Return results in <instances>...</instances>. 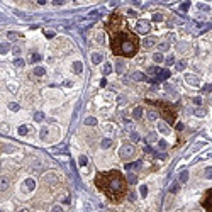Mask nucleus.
I'll use <instances>...</instances> for the list:
<instances>
[{
	"instance_id": "f257e3e1",
	"label": "nucleus",
	"mask_w": 212,
	"mask_h": 212,
	"mask_svg": "<svg viewBox=\"0 0 212 212\" xmlns=\"http://www.w3.org/2000/svg\"><path fill=\"white\" fill-rule=\"evenodd\" d=\"M95 185L114 202L122 200L124 195L127 193V183H126L124 176L119 172H116V170L105 172V173H98L95 176Z\"/></svg>"
},
{
	"instance_id": "f03ea898",
	"label": "nucleus",
	"mask_w": 212,
	"mask_h": 212,
	"mask_svg": "<svg viewBox=\"0 0 212 212\" xmlns=\"http://www.w3.org/2000/svg\"><path fill=\"white\" fill-rule=\"evenodd\" d=\"M112 41H110V46H112V51L117 56H126V58H131L137 53V48H139V41L134 34H131V31H127L126 27L122 29H112Z\"/></svg>"
},
{
	"instance_id": "7ed1b4c3",
	"label": "nucleus",
	"mask_w": 212,
	"mask_h": 212,
	"mask_svg": "<svg viewBox=\"0 0 212 212\" xmlns=\"http://www.w3.org/2000/svg\"><path fill=\"white\" fill-rule=\"evenodd\" d=\"M154 105H158L160 109H161V116L166 119V122H170V124H173L175 119H176V112H175V109H172V105H168V104H163V102H153Z\"/></svg>"
},
{
	"instance_id": "20e7f679",
	"label": "nucleus",
	"mask_w": 212,
	"mask_h": 212,
	"mask_svg": "<svg viewBox=\"0 0 212 212\" xmlns=\"http://www.w3.org/2000/svg\"><path fill=\"white\" fill-rule=\"evenodd\" d=\"M119 156H120V160L129 161V160H133L136 156V148L133 144H124V146L119 149Z\"/></svg>"
},
{
	"instance_id": "39448f33",
	"label": "nucleus",
	"mask_w": 212,
	"mask_h": 212,
	"mask_svg": "<svg viewBox=\"0 0 212 212\" xmlns=\"http://www.w3.org/2000/svg\"><path fill=\"white\" fill-rule=\"evenodd\" d=\"M136 31H137L139 34H148V32L151 31V22H149V20H137Z\"/></svg>"
},
{
	"instance_id": "423d86ee",
	"label": "nucleus",
	"mask_w": 212,
	"mask_h": 212,
	"mask_svg": "<svg viewBox=\"0 0 212 212\" xmlns=\"http://www.w3.org/2000/svg\"><path fill=\"white\" fill-rule=\"evenodd\" d=\"M202 205L205 207L207 212H212V190H207L205 197L202 199Z\"/></svg>"
},
{
	"instance_id": "0eeeda50",
	"label": "nucleus",
	"mask_w": 212,
	"mask_h": 212,
	"mask_svg": "<svg viewBox=\"0 0 212 212\" xmlns=\"http://www.w3.org/2000/svg\"><path fill=\"white\" fill-rule=\"evenodd\" d=\"M185 81L188 83V85H192V87H199L200 85V78L199 77H195V75H185Z\"/></svg>"
},
{
	"instance_id": "6e6552de",
	"label": "nucleus",
	"mask_w": 212,
	"mask_h": 212,
	"mask_svg": "<svg viewBox=\"0 0 212 212\" xmlns=\"http://www.w3.org/2000/svg\"><path fill=\"white\" fill-rule=\"evenodd\" d=\"M156 42H158V39L153 38V36H149V38H146L143 41V46H144V49H151V48H154Z\"/></svg>"
},
{
	"instance_id": "1a4fd4ad",
	"label": "nucleus",
	"mask_w": 212,
	"mask_h": 212,
	"mask_svg": "<svg viewBox=\"0 0 212 212\" xmlns=\"http://www.w3.org/2000/svg\"><path fill=\"white\" fill-rule=\"evenodd\" d=\"M56 178H58V176H56L55 173H46L42 180H44L46 185H55V183H56Z\"/></svg>"
},
{
	"instance_id": "9d476101",
	"label": "nucleus",
	"mask_w": 212,
	"mask_h": 212,
	"mask_svg": "<svg viewBox=\"0 0 212 212\" xmlns=\"http://www.w3.org/2000/svg\"><path fill=\"white\" fill-rule=\"evenodd\" d=\"M9 185H10V178L9 176H0V192H3V190H7L9 188Z\"/></svg>"
},
{
	"instance_id": "9b49d317",
	"label": "nucleus",
	"mask_w": 212,
	"mask_h": 212,
	"mask_svg": "<svg viewBox=\"0 0 212 212\" xmlns=\"http://www.w3.org/2000/svg\"><path fill=\"white\" fill-rule=\"evenodd\" d=\"M176 49H178V53H180V55L190 53V44H188V42H180V44L176 46Z\"/></svg>"
},
{
	"instance_id": "f8f14e48",
	"label": "nucleus",
	"mask_w": 212,
	"mask_h": 212,
	"mask_svg": "<svg viewBox=\"0 0 212 212\" xmlns=\"http://www.w3.org/2000/svg\"><path fill=\"white\" fill-rule=\"evenodd\" d=\"M90 59H92L94 65H100V63L104 61V55H100V53H92V55H90Z\"/></svg>"
},
{
	"instance_id": "ddd939ff",
	"label": "nucleus",
	"mask_w": 212,
	"mask_h": 212,
	"mask_svg": "<svg viewBox=\"0 0 212 212\" xmlns=\"http://www.w3.org/2000/svg\"><path fill=\"white\" fill-rule=\"evenodd\" d=\"M158 131H160L161 134H165V136L170 134V127H168L165 122H158Z\"/></svg>"
},
{
	"instance_id": "4468645a",
	"label": "nucleus",
	"mask_w": 212,
	"mask_h": 212,
	"mask_svg": "<svg viewBox=\"0 0 212 212\" xmlns=\"http://www.w3.org/2000/svg\"><path fill=\"white\" fill-rule=\"evenodd\" d=\"M110 146H112V139L105 137V139L100 141V148H102V149H107V148H110Z\"/></svg>"
},
{
	"instance_id": "2eb2a0df",
	"label": "nucleus",
	"mask_w": 212,
	"mask_h": 212,
	"mask_svg": "<svg viewBox=\"0 0 212 212\" xmlns=\"http://www.w3.org/2000/svg\"><path fill=\"white\" fill-rule=\"evenodd\" d=\"M143 112H144L143 107L137 105V107H134V110H133V117H134V119H141V117H143Z\"/></svg>"
},
{
	"instance_id": "dca6fc26",
	"label": "nucleus",
	"mask_w": 212,
	"mask_h": 212,
	"mask_svg": "<svg viewBox=\"0 0 212 212\" xmlns=\"http://www.w3.org/2000/svg\"><path fill=\"white\" fill-rule=\"evenodd\" d=\"M124 68H126L124 61H122L120 58H117V63H116V70H117V73H122V71H124Z\"/></svg>"
},
{
	"instance_id": "f3484780",
	"label": "nucleus",
	"mask_w": 212,
	"mask_h": 212,
	"mask_svg": "<svg viewBox=\"0 0 212 212\" xmlns=\"http://www.w3.org/2000/svg\"><path fill=\"white\" fill-rule=\"evenodd\" d=\"M153 61H154V63H163V61H165L163 53H160V51H158V53H154V55H153Z\"/></svg>"
},
{
	"instance_id": "a211bd4d",
	"label": "nucleus",
	"mask_w": 212,
	"mask_h": 212,
	"mask_svg": "<svg viewBox=\"0 0 212 212\" xmlns=\"http://www.w3.org/2000/svg\"><path fill=\"white\" fill-rule=\"evenodd\" d=\"M148 73L158 78V77H160V73H161V70H160V68H156V66H151V68H148Z\"/></svg>"
},
{
	"instance_id": "6ab92c4d",
	"label": "nucleus",
	"mask_w": 212,
	"mask_h": 212,
	"mask_svg": "<svg viewBox=\"0 0 212 212\" xmlns=\"http://www.w3.org/2000/svg\"><path fill=\"white\" fill-rule=\"evenodd\" d=\"M81 70H83L81 61H75V63H73V71H75V73H81Z\"/></svg>"
},
{
	"instance_id": "aec40b11",
	"label": "nucleus",
	"mask_w": 212,
	"mask_h": 212,
	"mask_svg": "<svg viewBox=\"0 0 212 212\" xmlns=\"http://www.w3.org/2000/svg\"><path fill=\"white\" fill-rule=\"evenodd\" d=\"M131 78H133L134 81H141V80H144V75H143L141 71H134V73L131 75Z\"/></svg>"
},
{
	"instance_id": "412c9836",
	"label": "nucleus",
	"mask_w": 212,
	"mask_h": 212,
	"mask_svg": "<svg viewBox=\"0 0 212 212\" xmlns=\"http://www.w3.org/2000/svg\"><path fill=\"white\" fill-rule=\"evenodd\" d=\"M19 38H20L19 32H12V31L7 32V39H9V41H15V39H19Z\"/></svg>"
},
{
	"instance_id": "4be33fe9",
	"label": "nucleus",
	"mask_w": 212,
	"mask_h": 212,
	"mask_svg": "<svg viewBox=\"0 0 212 212\" xmlns=\"http://www.w3.org/2000/svg\"><path fill=\"white\" fill-rule=\"evenodd\" d=\"M126 168L131 172V170H139L141 168V163L139 161H136V163H129V165H126Z\"/></svg>"
},
{
	"instance_id": "5701e85b",
	"label": "nucleus",
	"mask_w": 212,
	"mask_h": 212,
	"mask_svg": "<svg viewBox=\"0 0 212 212\" xmlns=\"http://www.w3.org/2000/svg\"><path fill=\"white\" fill-rule=\"evenodd\" d=\"M146 141H148V143H156V141H158V134H156V133H149V134L146 136Z\"/></svg>"
},
{
	"instance_id": "b1692460",
	"label": "nucleus",
	"mask_w": 212,
	"mask_h": 212,
	"mask_svg": "<svg viewBox=\"0 0 212 212\" xmlns=\"http://www.w3.org/2000/svg\"><path fill=\"white\" fill-rule=\"evenodd\" d=\"M109 73H112V65L110 63H104V75H109Z\"/></svg>"
},
{
	"instance_id": "393cba45",
	"label": "nucleus",
	"mask_w": 212,
	"mask_h": 212,
	"mask_svg": "<svg viewBox=\"0 0 212 212\" xmlns=\"http://www.w3.org/2000/svg\"><path fill=\"white\" fill-rule=\"evenodd\" d=\"M26 187H27V190H34V187H36L34 180H32V178H27V180H26Z\"/></svg>"
},
{
	"instance_id": "a878e982",
	"label": "nucleus",
	"mask_w": 212,
	"mask_h": 212,
	"mask_svg": "<svg viewBox=\"0 0 212 212\" xmlns=\"http://www.w3.org/2000/svg\"><path fill=\"white\" fill-rule=\"evenodd\" d=\"M168 77H170V71H168V70H161V73H160V77L156 78V80H166Z\"/></svg>"
},
{
	"instance_id": "bb28decb",
	"label": "nucleus",
	"mask_w": 212,
	"mask_h": 212,
	"mask_svg": "<svg viewBox=\"0 0 212 212\" xmlns=\"http://www.w3.org/2000/svg\"><path fill=\"white\" fill-rule=\"evenodd\" d=\"M204 176L207 180H212V166H205V172H204Z\"/></svg>"
},
{
	"instance_id": "cd10ccee",
	"label": "nucleus",
	"mask_w": 212,
	"mask_h": 212,
	"mask_svg": "<svg viewBox=\"0 0 212 212\" xmlns=\"http://www.w3.org/2000/svg\"><path fill=\"white\" fill-rule=\"evenodd\" d=\"M95 124H97L95 117H87V119H85V126H95Z\"/></svg>"
},
{
	"instance_id": "c85d7f7f",
	"label": "nucleus",
	"mask_w": 212,
	"mask_h": 212,
	"mask_svg": "<svg viewBox=\"0 0 212 212\" xmlns=\"http://www.w3.org/2000/svg\"><path fill=\"white\" fill-rule=\"evenodd\" d=\"M185 68H187V61H178V63H176V70H178V71H183Z\"/></svg>"
},
{
	"instance_id": "c756f323",
	"label": "nucleus",
	"mask_w": 212,
	"mask_h": 212,
	"mask_svg": "<svg viewBox=\"0 0 212 212\" xmlns=\"http://www.w3.org/2000/svg\"><path fill=\"white\" fill-rule=\"evenodd\" d=\"M127 182H129L131 185H134L136 182H137V178H136V175H134V173H131V172H129V175H127Z\"/></svg>"
},
{
	"instance_id": "7c9ffc66",
	"label": "nucleus",
	"mask_w": 212,
	"mask_h": 212,
	"mask_svg": "<svg viewBox=\"0 0 212 212\" xmlns=\"http://www.w3.org/2000/svg\"><path fill=\"white\" fill-rule=\"evenodd\" d=\"M39 59H41V56H39L38 53H31V56H29V61H31V63H36Z\"/></svg>"
},
{
	"instance_id": "2f4dec72",
	"label": "nucleus",
	"mask_w": 212,
	"mask_h": 212,
	"mask_svg": "<svg viewBox=\"0 0 212 212\" xmlns=\"http://www.w3.org/2000/svg\"><path fill=\"white\" fill-rule=\"evenodd\" d=\"M165 63H166V66H173L175 63V56H168V58H165Z\"/></svg>"
},
{
	"instance_id": "473e14b6",
	"label": "nucleus",
	"mask_w": 212,
	"mask_h": 212,
	"mask_svg": "<svg viewBox=\"0 0 212 212\" xmlns=\"http://www.w3.org/2000/svg\"><path fill=\"white\" fill-rule=\"evenodd\" d=\"M187 178H188V172H182V173H180V180H178V182H180V183H185V182H187Z\"/></svg>"
},
{
	"instance_id": "72a5a7b5",
	"label": "nucleus",
	"mask_w": 212,
	"mask_h": 212,
	"mask_svg": "<svg viewBox=\"0 0 212 212\" xmlns=\"http://www.w3.org/2000/svg\"><path fill=\"white\" fill-rule=\"evenodd\" d=\"M148 119H149V120H156V119H158L156 110H148Z\"/></svg>"
},
{
	"instance_id": "f704fd0d",
	"label": "nucleus",
	"mask_w": 212,
	"mask_h": 212,
	"mask_svg": "<svg viewBox=\"0 0 212 212\" xmlns=\"http://www.w3.org/2000/svg\"><path fill=\"white\" fill-rule=\"evenodd\" d=\"M32 71H34V75H38V77H42L46 70H44V68H41V66H38V68H34Z\"/></svg>"
},
{
	"instance_id": "c9c22d12",
	"label": "nucleus",
	"mask_w": 212,
	"mask_h": 212,
	"mask_svg": "<svg viewBox=\"0 0 212 212\" xmlns=\"http://www.w3.org/2000/svg\"><path fill=\"white\" fill-rule=\"evenodd\" d=\"M168 48H170V44H168V42H161V44H160V53L168 51Z\"/></svg>"
},
{
	"instance_id": "e433bc0d",
	"label": "nucleus",
	"mask_w": 212,
	"mask_h": 212,
	"mask_svg": "<svg viewBox=\"0 0 212 212\" xmlns=\"http://www.w3.org/2000/svg\"><path fill=\"white\" fill-rule=\"evenodd\" d=\"M139 192H141V197H146L148 195V187L146 185H141L139 187Z\"/></svg>"
},
{
	"instance_id": "4c0bfd02",
	"label": "nucleus",
	"mask_w": 212,
	"mask_h": 212,
	"mask_svg": "<svg viewBox=\"0 0 212 212\" xmlns=\"http://www.w3.org/2000/svg\"><path fill=\"white\" fill-rule=\"evenodd\" d=\"M178 188H180V183H173V185L170 187V193H176Z\"/></svg>"
},
{
	"instance_id": "58836bf2",
	"label": "nucleus",
	"mask_w": 212,
	"mask_h": 212,
	"mask_svg": "<svg viewBox=\"0 0 212 212\" xmlns=\"http://www.w3.org/2000/svg\"><path fill=\"white\" fill-rule=\"evenodd\" d=\"M14 65H15V66H19V68H22V66L26 65V61H24V59H20V58H17L15 61H14Z\"/></svg>"
},
{
	"instance_id": "ea45409f",
	"label": "nucleus",
	"mask_w": 212,
	"mask_h": 212,
	"mask_svg": "<svg viewBox=\"0 0 212 212\" xmlns=\"http://www.w3.org/2000/svg\"><path fill=\"white\" fill-rule=\"evenodd\" d=\"M12 53H14L15 56H19L20 53H22V49H20V46H14V48H12Z\"/></svg>"
},
{
	"instance_id": "a19ab883",
	"label": "nucleus",
	"mask_w": 212,
	"mask_h": 212,
	"mask_svg": "<svg viewBox=\"0 0 212 212\" xmlns=\"http://www.w3.org/2000/svg\"><path fill=\"white\" fill-rule=\"evenodd\" d=\"M34 119H36L38 122H41V120L44 119V114H42V112H36V114H34Z\"/></svg>"
},
{
	"instance_id": "79ce46f5",
	"label": "nucleus",
	"mask_w": 212,
	"mask_h": 212,
	"mask_svg": "<svg viewBox=\"0 0 212 212\" xmlns=\"http://www.w3.org/2000/svg\"><path fill=\"white\" fill-rule=\"evenodd\" d=\"M9 109H10V110H19V104L10 102V104H9Z\"/></svg>"
},
{
	"instance_id": "37998d69",
	"label": "nucleus",
	"mask_w": 212,
	"mask_h": 212,
	"mask_svg": "<svg viewBox=\"0 0 212 212\" xmlns=\"http://www.w3.org/2000/svg\"><path fill=\"white\" fill-rule=\"evenodd\" d=\"M7 51H9V44H0V53L5 55Z\"/></svg>"
},
{
	"instance_id": "c03bdc74",
	"label": "nucleus",
	"mask_w": 212,
	"mask_h": 212,
	"mask_svg": "<svg viewBox=\"0 0 212 212\" xmlns=\"http://www.w3.org/2000/svg\"><path fill=\"white\" fill-rule=\"evenodd\" d=\"M95 39H97L98 44H104V34H102V32H98V34L95 36Z\"/></svg>"
},
{
	"instance_id": "a18cd8bd",
	"label": "nucleus",
	"mask_w": 212,
	"mask_h": 212,
	"mask_svg": "<svg viewBox=\"0 0 212 212\" xmlns=\"http://www.w3.org/2000/svg\"><path fill=\"white\" fill-rule=\"evenodd\" d=\"M153 20H154V22H161V20H163V15H161V14H154Z\"/></svg>"
},
{
	"instance_id": "49530a36",
	"label": "nucleus",
	"mask_w": 212,
	"mask_h": 212,
	"mask_svg": "<svg viewBox=\"0 0 212 212\" xmlns=\"http://www.w3.org/2000/svg\"><path fill=\"white\" fill-rule=\"evenodd\" d=\"M195 116H197V117H204V116H205V110H202V109H197V110H195Z\"/></svg>"
},
{
	"instance_id": "de8ad7c7",
	"label": "nucleus",
	"mask_w": 212,
	"mask_h": 212,
	"mask_svg": "<svg viewBox=\"0 0 212 212\" xmlns=\"http://www.w3.org/2000/svg\"><path fill=\"white\" fill-rule=\"evenodd\" d=\"M48 137V127H42V131H41V139H46Z\"/></svg>"
},
{
	"instance_id": "09e8293b",
	"label": "nucleus",
	"mask_w": 212,
	"mask_h": 212,
	"mask_svg": "<svg viewBox=\"0 0 212 212\" xmlns=\"http://www.w3.org/2000/svg\"><path fill=\"white\" fill-rule=\"evenodd\" d=\"M19 134H20V136L27 134V127H26V126H20V127H19Z\"/></svg>"
},
{
	"instance_id": "8fccbe9b",
	"label": "nucleus",
	"mask_w": 212,
	"mask_h": 212,
	"mask_svg": "<svg viewBox=\"0 0 212 212\" xmlns=\"http://www.w3.org/2000/svg\"><path fill=\"white\" fill-rule=\"evenodd\" d=\"M131 139H133V141H139V134H137V133H131Z\"/></svg>"
},
{
	"instance_id": "3c124183",
	"label": "nucleus",
	"mask_w": 212,
	"mask_h": 212,
	"mask_svg": "<svg viewBox=\"0 0 212 212\" xmlns=\"http://www.w3.org/2000/svg\"><path fill=\"white\" fill-rule=\"evenodd\" d=\"M51 212H63V207H61V205H55V207L51 209Z\"/></svg>"
},
{
	"instance_id": "603ef678",
	"label": "nucleus",
	"mask_w": 212,
	"mask_h": 212,
	"mask_svg": "<svg viewBox=\"0 0 212 212\" xmlns=\"http://www.w3.org/2000/svg\"><path fill=\"white\" fill-rule=\"evenodd\" d=\"M87 165V158L85 156H80V166H85Z\"/></svg>"
},
{
	"instance_id": "864d4df0",
	"label": "nucleus",
	"mask_w": 212,
	"mask_h": 212,
	"mask_svg": "<svg viewBox=\"0 0 212 212\" xmlns=\"http://www.w3.org/2000/svg\"><path fill=\"white\" fill-rule=\"evenodd\" d=\"M44 34H46L48 38H53V36H55V31H49V29H48V31H44Z\"/></svg>"
},
{
	"instance_id": "5fc2aeb1",
	"label": "nucleus",
	"mask_w": 212,
	"mask_h": 212,
	"mask_svg": "<svg viewBox=\"0 0 212 212\" xmlns=\"http://www.w3.org/2000/svg\"><path fill=\"white\" fill-rule=\"evenodd\" d=\"M193 104H195V105H200V104H202V98H200V97H195V98H193Z\"/></svg>"
},
{
	"instance_id": "6e6d98bb",
	"label": "nucleus",
	"mask_w": 212,
	"mask_h": 212,
	"mask_svg": "<svg viewBox=\"0 0 212 212\" xmlns=\"http://www.w3.org/2000/svg\"><path fill=\"white\" fill-rule=\"evenodd\" d=\"M158 146H160L161 149H165V148H166V143H165V141H158Z\"/></svg>"
},
{
	"instance_id": "4d7b16f0",
	"label": "nucleus",
	"mask_w": 212,
	"mask_h": 212,
	"mask_svg": "<svg viewBox=\"0 0 212 212\" xmlns=\"http://www.w3.org/2000/svg\"><path fill=\"white\" fill-rule=\"evenodd\" d=\"M180 9H182V10H187V9H188V2H185V3H182V5H180Z\"/></svg>"
},
{
	"instance_id": "13d9d810",
	"label": "nucleus",
	"mask_w": 212,
	"mask_h": 212,
	"mask_svg": "<svg viewBox=\"0 0 212 212\" xmlns=\"http://www.w3.org/2000/svg\"><path fill=\"white\" fill-rule=\"evenodd\" d=\"M105 85H107V81H105V78H102L100 80V87H105Z\"/></svg>"
},
{
	"instance_id": "bf43d9fd",
	"label": "nucleus",
	"mask_w": 212,
	"mask_h": 212,
	"mask_svg": "<svg viewBox=\"0 0 212 212\" xmlns=\"http://www.w3.org/2000/svg\"><path fill=\"white\" fill-rule=\"evenodd\" d=\"M19 212H31V211H29V209H20Z\"/></svg>"
}]
</instances>
